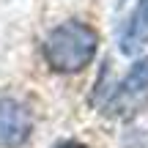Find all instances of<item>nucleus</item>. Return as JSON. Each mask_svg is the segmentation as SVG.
Here are the masks:
<instances>
[{
	"instance_id": "obj_3",
	"label": "nucleus",
	"mask_w": 148,
	"mask_h": 148,
	"mask_svg": "<svg viewBox=\"0 0 148 148\" xmlns=\"http://www.w3.org/2000/svg\"><path fill=\"white\" fill-rule=\"evenodd\" d=\"M33 132V118L27 107L16 99H0V148L22 145Z\"/></svg>"
},
{
	"instance_id": "obj_5",
	"label": "nucleus",
	"mask_w": 148,
	"mask_h": 148,
	"mask_svg": "<svg viewBox=\"0 0 148 148\" xmlns=\"http://www.w3.org/2000/svg\"><path fill=\"white\" fill-rule=\"evenodd\" d=\"M55 148H88V145H82V143H77V140H60Z\"/></svg>"
},
{
	"instance_id": "obj_1",
	"label": "nucleus",
	"mask_w": 148,
	"mask_h": 148,
	"mask_svg": "<svg viewBox=\"0 0 148 148\" xmlns=\"http://www.w3.org/2000/svg\"><path fill=\"white\" fill-rule=\"evenodd\" d=\"M96 49H99V33L79 19L60 22L44 38V60L58 74L82 71L96 58Z\"/></svg>"
},
{
	"instance_id": "obj_4",
	"label": "nucleus",
	"mask_w": 148,
	"mask_h": 148,
	"mask_svg": "<svg viewBox=\"0 0 148 148\" xmlns=\"http://www.w3.org/2000/svg\"><path fill=\"white\" fill-rule=\"evenodd\" d=\"M148 44V0H137V8L132 11L126 27L121 33V52L134 55Z\"/></svg>"
},
{
	"instance_id": "obj_2",
	"label": "nucleus",
	"mask_w": 148,
	"mask_h": 148,
	"mask_svg": "<svg viewBox=\"0 0 148 148\" xmlns=\"http://www.w3.org/2000/svg\"><path fill=\"white\" fill-rule=\"evenodd\" d=\"M148 101V58H140L129 74L115 85V93L107 101L110 115H132Z\"/></svg>"
}]
</instances>
